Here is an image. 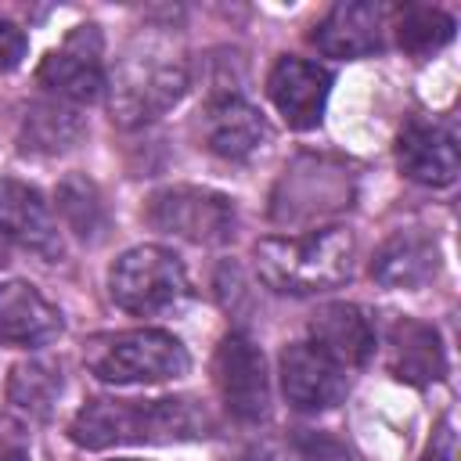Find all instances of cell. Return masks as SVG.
Masks as SVG:
<instances>
[{"mask_svg": "<svg viewBox=\"0 0 461 461\" xmlns=\"http://www.w3.org/2000/svg\"><path fill=\"white\" fill-rule=\"evenodd\" d=\"M187 90V61L180 43L162 32V25L140 29L122 58L115 61V76L108 86V108L119 126H144L169 112Z\"/></svg>", "mask_w": 461, "mask_h": 461, "instance_id": "6da1fadb", "label": "cell"}, {"mask_svg": "<svg viewBox=\"0 0 461 461\" xmlns=\"http://www.w3.org/2000/svg\"><path fill=\"white\" fill-rule=\"evenodd\" d=\"M209 418L194 400H90L76 411L68 436L86 450L119 443H173L205 436Z\"/></svg>", "mask_w": 461, "mask_h": 461, "instance_id": "7a4b0ae2", "label": "cell"}, {"mask_svg": "<svg viewBox=\"0 0 461 461\" xmlns=\"http://www.w3.org/2000/svg\"><path fill=\"white\" fill-rule=\"evenodd\" d=\"M357 241L342 227L310 230L299 238H263L256 245V270L274 292L310 295L335 288L353 270Z\"/></svg>", "mask_w": 461, "mask_h": 461, "instance_id": "3957f363", "label": "cell"}, {"mask_svg": "<svg viewBox=\"0 0 461 461\" xmlns=\"http://www.w3.org/2000/svg\"><path fill=\"white\" fill-rule=\"evenodd\" d=\"M83 364L94 378L108 385H151L187 375V349L180 339L158 328H133V331H104L86 339Z\"/></svg>", "mask_w": 461, "mask_h": 461, "instance_id": "277c9868", "label": "cell"}, {"mask_svg": "<svg viewBox=\"0 0 461 461\" xmlns=\"http://www.w3.org/2000/svg\"><path fill=\"white\" fill-rule=\"evenodd\" d=\"M108 295L126 313H158L187 295V274L180 259L162 245H137L122 252L108 270Z\"/></svg>", "mask_w": 461, "mask_h": 461, "instance_id": "5b68a950", "label": "cell"}, {"mask_svg": "<svg viewBox=\"0 0 461 461\" xmlns=\"http://www.w3.org/2000/svg\"><path fill=\"white\" fill-rule=\"evenodd\" d=\"M148 223L194 245H223L234 238V205L209 187H162L148 198Z\"/></svg>", "mask_w": 461, "mask_h": 461, "instance_id": "8992f818", "label": "cell"}, {"mask_svg": "<svg viewBox=\"0 0 461 461\" xmlns=\"http://www.w3.org/2000/svg\"><path fill=\"white\" fill-rule=\"evenodd\" d=\"M212 378H216L223 407L238 421H263L267 418V411H270L267 360L249 335L230 331L220 339L216 360H212Z\"/></svg>", "mask_w": 461, "mask_h": 461, "instance_id": "52a82bcc", "label": "cell"}, {"mask_svg": "<svg viewBox=\"0 0 461 461\" xmlns=\"http://www.w3.org/2000/svg\"><path fill=\"white\" fill-rule=\"evenodd\" d=\"M36 79L65 104L97 101L104 90V65H101V32L97 25H79L68 40L50 50L36 72Z\"/></svg>", "mask_w": 461, "mask_h": 461, "instance_id": "ba28073f", "label": "cell"}, {"mask_svg": "<svg viewBox=\"0 0 461 461\" xmlns=\"http://www.w3.org/2000/svg\"><path fill=\"white\" fill-rule=\"evenodd\" d=\"M281 389L295 411H328L346 396V371L313 342H292L281 353Z\"/></svg>", "mask_w": 461, "mask_h": 461, "instance_id": "9c48e42d", "label": "cell"}, {"mask_svg": "<svg viewBox=\"0 0 461 461\" xmlns=\"http://www.w3.org/2000/svg\"><path fill=\"white\" fill-rule=\"evenodd\" d=\"M328 90H331L328 68L306 58H292V54L277 58V65L267 76V94L292 130H313L321 122Z\"/></svg>", "mask_w": 461, "mask_h": 461, "instance_id": "30bf717a", "label": "cell"}, {"mask_svg": "<svg viewBox=\"0 0 461 461\" xmlns=\"http://www.w3.org/2000/svg\"><path fill=\"white\" fill-rule=\"evenodd\" d=\"M396 162L403 176L425 187H447L457 176V140L443 122L407 119L396 137Z\"/></svg>", "mask_w": 461, "mask_h": 461, "instance_id": "8fae6325", "label": "cell"}, {"mask_svg": "<svg viewBox=\"0 0 461 461\" xmlns=\"http://www.w3.org/2000/svg\"><path fill=\"white\" fill-rule=\"evenodd\" d=\"M0 230L50 263L65 256V241L50 216V205L29 184L0 180Z\"/></svg>", "mask_w": 461, "mask_h": 461, "instance_id": "7c38bea8", "label": "cell"}, {"mask_svg": "<svg viewBox=\"0 0 461 461\" xmlns=\"http://www.w3.org/2000/svg\"><path fill=\"white\" fill-rule=\"evenodd\" d=\"M313 346L339 367H360L375 353V324L353 303H328L310 321Z\"/></svg>", "mask_w": 461, "mask_h": 461, "instance_id": "4fadbf2b", "label": "cell"}, {"mask_svg": "<svg viewBox=\"0 0 461 461\" xmlns=\"http://www.w3.org/2000/svg\"><path fill=\"white\" fill-rule=\"evenodd\" d=\"M382 25H385L382 4H367V0L335 4L310 40L328 58H364L382 47Z\"/></svg>", "mask_w": 461, "mask_h": 461, "instance_id": "5bb4252c", "label": "cell"}, {"mask_svg": "<svg viewBox=\"0 0 461 461\" xmlns=\"http://www.w3.org/2000/svg\"><path fill=\"white\" fill-rule=\"evenodd\" d=\"M61 331V313L29 285H0V342L4 346H43Z\"/></svg>", "mask_w": 461, "mask_h": 461, "instance_id": "9a60e30c", "label": "cell"}, {"mask_svg": "<svg viewBox=\"0 0 461 461\" xmlns=\"http://www.w3.org/2000/svg\"><path fill=\"white\" fill-rule=\"evenodd\" d=\"M270 137L267 119L241 97H220L205 108V144L223 158H249Z\"/></svg>", "mask_w": 461, "mask_h": 461, "instance_id": "2e32d148", "label": "cell"}, {"mask_svg": "<svg viewBox=\"0 0 461 461\" xmlns=\"http://www.w3.org/2000/svg\"><path fill=\"white\" fill-rule=\"evenodd\" d=\"M436 270H439V249L432 238L418 230L393 234L371 259V277L382 281L385 288H421L425 281L436 277Z\"/></svg>", "mask_w": 461, "mask_h": 461, "instance_id": "e0dca14e", "label": "cell"}, {"mask_svg": "<svg viewBox=\"0 0 461 461\" xmlns=\"http://www.w3.org/2000/svg\"><path fill=\"white\" fill-rule=\"evenodd\" d=\"M389 349H393V371L403 382L425 385V382L443 378V371H447L439 335L429 324L396 321L393 331H389Z\"/></svg>", "mask_w": 461, "mask_h": 461, "instance_id": "ac0fdd59", "label": "cell"}, {"mask_svg": "<svg viewBox=\"0 0 461 461\" xmlns=\"http://www.w3.org/2000/svg\"><path fill=\"white\" fill-rule=\"evenodd\" d=\"M79 137H83V115L58 97L29 104L22 130H18L22 151H32V155H61Z\"/></svg>", "mask_w": 461, "mask_h": 461, "instance_id": "d6986e66", "label": "cell"}, {"mask_svg": "<svg viewBox=\"0 0 461 461\" xmlns=\"http://www.w3.org/2000/svg\"><path fill=\"white\" fill-rule=\"evenodd\" d=\"M54 198H58V212L72 234H79L83 241H101V234L108 227V212H104V202H101V191L94 180L72 173L58 184Z\"/></svg>", "mask_w": 461, "mask_h": 461, "instance_id": "ffe728a7", "label": "cell"}, {"mask_svg": "<svg viewBox=\"0 0 461 461\" xmlns=\"http://www.w3.org/2000/svg\"><path fill=\"white\" fill-rule=\"evenodd\" d=\"M393 29H396V43L407 54L421 58V54L439 50L454 36V18L429 4H403L393 18Z\"/></svg>", "mask_w": 461, "mask_h": 461, "instance_id": "44dd1931", "label": "cell"}, {"mask_svg": "<svg viewBox=\"0 0 461 461\" xmlns=\"http://www.w3.org/2000/svg\"><path fill=\"white\" fill-rule=\"evenodd\" d=\"M58 393H61V371L47 360H25L11 371V382H7L11 403H18L36 418H47L54 411Z\"/></svg>", "mask_w": 461, "mask_h": 461, "instance_id": "7402d4cb", "label": "cell"}, {"mask_svg": "<svg viewBox=\"0 0 461 461\" xmlns=\"http://www.w3.org/2000/svg\"><path fill=\"white\" fill-rule=\"evenodd\" d=\"M295 454H299V461H353L346 443H339L328 432H299L295 436Z\"/></svg>", "mask_w": 461, "mask_h": 461, "instance_id": "603a6c76", "label": "cell"}, {"mask_svg": "<svg viewBox=\"0 0 461 461\" xmlns=\"http://www.w3.org/2000/svg\"><path fill=\"white\" fill-rule=\"evenodd\" d=\"M0 461H32L29 429L7 411H0Z\"/></svg>", "mask_w": 461, "mask_h": 461, "instance_id": "cb8c5ba5", "label": "cell"}, {"mask_svg": "<svg viewBox=\"0 0 461 461\" xmlns=\"http://www.w3.org/2000/svg\"><path fill=\"white\" fill-rule=\"evenodd\" d=\"M22 58H25V32L14 22L0 18V72L18 68Z\"/></svg>", "mask_w": 461, "mask_h": 461, "instance_id": "d4e9b609", "label": "cell"}, {"mask_svg": "<svg viewBox=\"0 0 461 461\" xmlns=\"http://www.w3.org/2000/svg\"><path fill=\"white\" fill-rule=\"evenodd\" d=\"M425 461H454V432H450V425L439 429V447H432Z\"/></svg>", "mask_w": 461, "mask_h": 461, "instance_id": "484cf974", "label": "cell"}, {"mask_svg": "<svg viewBox=\"0 0 461 461\" xmlns=\"http://www.w3.org/2000/svg\"><path fill=\"white\" fill-rule=\"evenodd\" d=\"M11 263V238L0 230V267H7Z\"/></svg>", "mask_w": 461, "mask_h": 461, "instance_id": "4316f807", "label": "cell"}]
</instances>
